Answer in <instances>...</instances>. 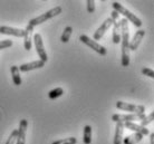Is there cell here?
Instances as JSON below:
<instances>
[{
	"instance_id": "6da1fadb",
	"label": "cell",
	"mask_w": 154,
	"mask_h": 144,
	"mask_svg": "<svg viewBox=\"0 0 154 144\" xmlns=\"http://www.w3.org/2000/svg\"><path fill=\"white\" fill-rule=\"evenodd\" d=\"M121 25V44H122V66L127 67L130 65V29L128 21L125 18L119 20Z\"/></svg>"
},
{
	"instance_id": "7a4b0ae2",
	"label": "cell",
	"mask_w": 154,
	"mask_h": 144,
	"mask_svg": "<svg viewBox=\"0 0 154 144\" xmlns=\"http://www.w3.org/2000/svg\"><path fill=\"white\" fill-rule=\"evenodd\" d=\"M112 6H113V8H114V11H116L119 15H123L124 17H125V19H126L127 21H131L135 27H137V28L142 27V21H141V19H140L137 16H135L133 12H131L130 10H127L122 4H119L117 1H114Z\"/></svg>"
},
{
	"instance_id": "3957f363",
	"label": "cell",
	"mask_w": 154,
	"mask_h": 144,
	"mask_svg": "<svg viewBox=\"0 0 154 144\" xmlns=\"http://www.w3.org/2000/svg\"><path fill=\"white\" fill-rule=\"evenodd\" d=\"M62 11H63V8L60 7V6H57V7H55V8H53V9L48 10V11H46L45 14H42V15H40V16H37V17H35V18L30 19L29 20V23H28V25L35 28L36 26L42 25V23H44L48 19H51V18H54V17L58 16L59 14H62Z\"/></svg>"
},
{
	"instance_id": "277c9868",
	"label": "cell",
	"mask_w": 154,
	"mask_h": 144,
	"mask_svg": "<svg viewBox=\"0 0 154 144\" xmlns=\"http://www.w3.org/2000/svg\"><path fill=\"white\" fill-rule=\"evenodd\" d=\"M79 40H81L82 43H84L86 46H88L89 48H92L93 51H95L96 53H98L100 55H102V56H105V55L107 54V49H106L104 46L100 45V44L97 43V41H95L94 39L89 38L88 36L81 35L79 36Z\"/></svg>"
},
{
	"instance_id": "5b68a950",
	"label": "cell",
	"mask_w": 154,
	"mask_h": 144,
	"mask_svg": "<svg viewBox=\"0 0 154 144\" xmlns=\"http://www.w3.org/2000/svg\"><path fill=\"white\" fill-rule=\"evenodd\" d=\"M116 107L121 111H127L132 114H144L145 113V107L143 105H135V104H130L126 102L119 101L116 103Z\"/></svg>"
},
{
	"instance_id": "8992f818",
	"label": "cell",
	"mask_w": 154,
	"mask_h": 144,
	"mask_svg": "<svg viewBox=\"0 0 154 144\" xmlns=\"http://www.w3.org/2000/svg\"><path fill=\"white\" fill-rule=\"evenodd\" d=\"M32 40L35 43V48L36 53L38 54V56L40 57V60H42L44 63H46L48 60V55L46 53V49L44 47V41H42V35L40 34H36L32 36Z\"/></svg>"
},
{
	"instance_id": "52a82bcc",
	"label": "cell",
	"mask_w": 154,
	"mask_h": 144,
	"mask_svg": "<svg viewBox=\"0 0 154 144\" xmlns=\"http://www.w3.org/2000/svg\"><path fill=\"white\" fill-rule=\"evenodd\" d=\"M145 116L144 114H114L112 115V120L114 122H134V121H141L143 117Z\"/></svg>"
},
{
	"instance_id": "ba28073f",
	"label": "cell",
	"mask_w": 154,
	"mask_h": 144,
	"mask_svg": "<svg viewBox=\"0 0 154 144\" xmlns=\"http://www.w3.org/2000/svg\"><path fill=\"white\" fill-rule=\"evenodd\" d=\"M113 25V20L111 19V18H107V19L104 20V23L100 25V27H98V29H97L95 32H94V36H93V38L95 41L96 40H98V39H102V37L105 35V32L111 28V26Z\"/></svg>"
},
{
	"instance_id": "9c48e42d",
	"label": "cell",
	"mask_w": 154,
	"mask_h": 144,
	"mask_svg": "<svg viewBox=\"0 0 154 144\" xmlns=\"http://www.w3.org/2000/svg\"><path fill=\"white\" fill-rule=\"evenodd\" d=\"M28 122L27 120H21L19 123V129L18 130V135H17V141L16 144H25L26 143V134H27Z\"/></svg>"
},
{
	"instance_id": "30bf717a",
	"label": "cell",
	"mask_w": 154,
	"mask_h": 144,
	"mask_svg": "<svg viewBox=\"0 0 154 144\" xmlns=\"http://www.w3.org/2000/svg\"><path fill=\"white\" fill-rule=\"evenodd\" d=\"M45 66V63L42 60H34V62L30 63H26V64H23L20 65L18 68H19L20 72H30V70H35V69H39V68H42Z\"/></svg>"
},
{
	"instance_id": "8fae6325",
	"label": "cell",
	"mask_w": 154,
	"mask_h": 144,
	"mask_svg": "<svg viewBox=\"0 0 154 144\" xmlns=\"http://www.w3.org/2000/svg\"><path fill=\"white\" fill-rule=\"evenodd\" d=\"M0 34H2V35H11L15 36V37H23L25 29L9 27V26H0Z\"/></svg>"
},
{
	"instance_id": "7c38bea8",
	"label": "cell",
	"mask_w": 154,
	"mask_h": 144,
	"mask_svg": "<svg viewBox=\"0 0 154 144\" xmlns=\"http://www.w3.org/2000/svg\"><path fill=\"white\" fill-rule=\"evenodd\" d=\"M144 36H145V30L144 29H139L135 32L133 39L130 41V51H135L137 49V47L140 46V44L142 41V39L144 38Z\"/></svg>"
},
{
	"instance_id": "4fadbf2b",
	"label": "cell",
	"mask_w": 154,
	"mask_h": 144,
	"mask_svg": "<svg viewBox=\"0 0 154 144\" xmlns=\"http://www.w3.org/2000/svg\"><path fill=\"white\" fill-rule=\"evenodd\" d=\"M123 124H124V129H128V130H131V131H134L135 133H140V134H142V135L150 134V132H149V130H147L146 127L141 126V125H139V124H135L134 122H125Z\"/></svg>"
},
{
	"instance_id": "5bb4252c",
	"label": "cell",
	"mask_w": 154,
	"mask_h": 144,
	"mask_svg": "<svg viewBox=\"0 0 154 144\" xmlns=\"http://www.w3.org/2000/svg\"><path fill=\"white\" fill-rule=\"evenodd\" d=\"M32 32H34V27L27 25L25 29V35H23V46L26 51L31 49V43H32Z\"/></svg>"
},
{
	"instance_id": "9a60e30c",
	"label": "cell",
	"mask_w": 154,
	"mask_h": 144,
	"mask_svg": "<svg viewBox=\"0 0 154 144\" xmlns=\"http://www.w3.org/2000/svg\"><path fill=\"white\" fill-rule=\"evenodd\" d=\"M124 135V124L121 122H116V127H115V134H114V144H122Z\"/></svg>"
},
{
	"instance_id": "2e32d148",
	"label": "cell",
	"mask_w": 154,
	"mask_h": 144,
	"mask_svg": "<svg viewBox=\"0 0 154 144\" xmlns=\"http://www.w3.org/2000/svg\"><path fill=\"white\" fill-rule=\"evenodd\" d=\"M144 137V135L140 134V133H134V134H131L126 137H123V141L122 143L123 144H136L139 143L140 141H142V139Z\"/></svg>"
},
{
	"instance_id": "e0dca14e",
	"label": "cell",
	"mask_w": 154,
	"mask_h": 144,
	"mask_svg": "<svg viewBox=\"0 0 154 144\" xmlns=\"http://www.w3.org/2000/svg\"><path fill=\"white\" fill-rule=\"evenodd\" d=\"M11 75H12V82L16 86L21 85V77H20V70L18 66H11Z\"/></svg>"
},
{
	"instance_id": "ac0fdd59",
	"label": "cell",
	"mask_w": 154,
	"mask_h": 144,
	"mask_svg": "<svg viewBox=\"0 0 154 144\" xmlns=\"http://www.w3.org/2000/svg\"><path fill=\"white\" fill-rule=\"evenodd\" d=\"M83 142L84 144L92 143V127L91 125H86L84 127V134H83Z\"/></svg>"
},
{
	"instance_id": "d6986e66",
	"label": "cell",
	"mask_w": 154,
	"mask_h": 144,
	"mask_svg": "<svg viewBox=\"0 0 154 144\" xmlns=\"http://www.w3.org/2000/svg\"><path fill=\"white\" fill-rule=\"evenodd\" d=\"M72 34H73V28L70 27V26H67V27L64 29V31H63L62 36H60V40H62V43H68Z\"/></svg>"
},
{
	"instance_id": "ffe728a7",
	"label": "cell",
	"mask_w": 154,
	"mask_h": 144,
	"mask_svg": "<svg viewBox=\"0 0 154 144\" xmlns=\"http://www.w3.org/2000/svg\"><path fill=\"white\" fill-rule=\"evenodd\" d=\"M63 94H64V90H63L62 87H57V88H54V90H51L48 93V97L50 100H56V98L60 97Z\"/></svg>"
},
{
	"instance_id": "44dd1931",
	"label": "cell",
	"mask_w": 154,
	"mask_h": 144,
	"mask_svg": "<svg viewBox=\"0 0 154 144\" xmlns=\"http://www.w3.org/2000/svg\"><path fill=\"white\" fill-rule=\"evenodd\" d=\"M76 143H77L76 137H66V139L55 141L51 144H76Z\"/></svg>"
},
{
	"instance_id": "7402d4cb",
	"label": "cell",
	"mask_w": 154,
	"mask_h": 144,
	"mask_svg": "<svg viewBox=\"0 0 154 144\" xmlns=\"http://www.w3.org/2000/svg\"><path fill=\"white\" fill-rule=\"evenodd\" d=\"M154 120V112H152V113L150 114V115H145V116L143 117L142 120H141V126H144V127H145V126H146V125H149L150 124V123H152V121H153Z\"/></svg>"
},
{
	"instance_id": "603a6c76",
	"label": "cell",
	"mask_w": 154,
	"mask_h": 144,
	"mask_svg": "<svg viewBox=\"0 0 154 144\" xmlns=\"http://www.w3.org/2000/svg\"><path fill=\"white\" fill-rule=\"evenodd\" d=\"M17 135H18V130H14L10 134V136L8 137V140L6 141V144H15L17 141Z\"/></svg>"
},
{
	"instance_id": "cb8c5ba5",
	"label": "cell",
	"mask_w": 154,
	"mask_h": 144,
	"mask_svg": "<svg viewBox=\"0 0 154 144\" xmlns=\"http://www.w3.org/2000/svg\"><path fill=\"white\" fill-rule=\"evenodd\" d=\"M12 46V40L8 39V40H1L0 41V51L1 49H5V48H9V47Z\"/></svg>"
},
{
	"instance_id": "d4e9b609",
	"label": "cell",
	"mask_w": 154,
	"mask_h": 144,
	"mask_svg": "<svg viewBox=\"0 0 154 144\" xmlns=\"http://www.w3.org/2000/svg\"><path fill=\"white\" fill-rule=\"evenodd\" d=\"M86 4H87V11L89 14H93L95 11V1L94 0H87Z\"/></svg>"
},
{
	"instance_id": "484cf974",
	"label": "cell",
	"mask_w": 154,
	"mask_h": 144,
	"mask_svg": "<svg viewBox=\"0 0 154 144\" xmlns=\"http://www.w3.org/2000/svg\"><path fill=\"white\" fill-rule=\"evenodd\" d=\"M142 74L145 75V76H147V77L153 78L154 77V70L151 69V68H147V67H145V68H143V69H142Z\"/></svg>"
},
{
	"instance_id": "4316f807",
	"label": "cell",
	"mask_w": 154,
	"mask_h": 144,
	"mask_svg": "<svg viewBox=\"0 0 154 144\" xmlns=\"http://www.w3.org/2000/svg\"><path fill=\"white\" fill-rule=\"evenodd\" d=\"M150 143L151 144H154V132L150 134Z\"/></svg>"
}]
</instances>
